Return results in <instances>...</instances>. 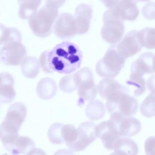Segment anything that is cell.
I'll return each mask as SVG.
<instances>
[{
  "mask_svg": "<svg viewBox=\"0 0 155 155\" xmlns=\"http://www.w3.org/2000/svg\"><path fill=\"white\" fill-rule=\"evenodd\" d=\"M125 59L117 52L116 45L110 47L96 65V71L101 77L114 78L124 67Z\"/></svg>",
  "mask_w": 155,
  "mask_h": 155,
  "instance_id": "5",
  "label": "cell"
},
{
  "mask_svg": "<svg viewBox=\"0 0 155 155\" xmlns=\"http://www.w3.org/2000/svg\"><path fill=\"white\" fill-rule=\"evenodd\" d=\"M63 124L61 123H54L48 128V137L51 143L54 144H61L64 142L61 136V128Z\"/></svg>",
  "mask_w": 155,
  "mask_h": 155,
  "instance_id": "29",
  "label": "cell"
},
{
  "mask_svg": "<svg viewBox=\"0 0 155 155\" xmlns=\"http://www.w3.org/2000/svg\"><path fill=\"white\" fill-rule=\"evenodd\" d=\"M74 75L78 84V105L81 107L86 101L94 99L97 93V87L93 80V73L88 67L82 68Z\"/></svg>",
  "mask_w": 155,
  "mask_h": 155,
  "instance_id": "6",
  "label": "cell"
},
{
  "mask_svg": "<svg viewBox=\"0 0 155 155\" xmlns=\"http://www.w3.org/2000/svg\"><path fill=\"white\" fill-rule=\"evenodd\" d=\"M26 116L27 108L23 103L16 102L9 107L0 124V140L4 146L10 143L19 136L18 131Z\"/></svg>",
  "mask_w": 155,
  "mask_h": 155,
  "instance_id": "2",
  "label": "cell"
},
{
  "mask_svg": "<svg viewBox=\"0 0 155 155\" xmlns=\"http://www.w3.org/2000/svg\"><path fill=\"white\" fill-rule=\"evenodd\" d=\"M26 54V48L21 42H7L0 50V62L6 65H18Z\"/></svg>",
  "mask_w": 155,
  "mask_h": 155,
  "instance_id": "9",
  "label": "cell"
},
{
  "mask_svg": "<svg viewBox=\"0 0 155 155\" xmlns=\"http://www.w3.org/2000/svg\"><path fill=\"white\" fill-rule=\"evenodd\" d=\"M154 55L153 53L145 52L134 61L131 66V74L143 76L144 74L154 72L153 61Z\"/></svg>",
  "mask_w": 155,
  "mask_h": 155,
  "instance_id": "16",
  "label": "cell"
},
{
  "mask_svg": "<svg viewBox=\"0 0 155 155\" xmlns=\"http://www.w3.org/2000/svg\"><path fill=\"white\" fill-rule=\"evenodd\" d=\"M137 30L129 31L116 45L118 53L124 59L134 56L142 48L137 38Z\"/></svg>",
  "mask_w": 155,
  "mask_h": 155,
  "instance_id": "12",
  "label": "cell"
},
{
  "mask_svg": "<svg viewBox=\"0 0 155 155\" xmlns=\"http://www.w3.org/2000/svg\"><path fill=\"white\" fill-rule=\"evenodd\" d=\"M94 130L96 137L100 138L105 148L109 150H113L114 142L120 137L109 120L96 125Z\"/></svg>",
  "mask_w": 155,
  "mask_h": 155,
  "instance_id": "13",
  "label": "cell"
},
{
  "mask_svg": "<svg viewBox=\"0 0 155 155\" xmlns=\"http://www.w3.org/2000/svg\"><path fill=\"white\" fill-rule=\"evenodd\" d=\"M42 0H18L19 4L18 15L23 19H28L35 13L41 3Z\"/></svg>",
  "mask_w": 155,
  "mask_h": 155,
  "instance_id": "22",
  "label": "cell"
},
{
  "mask_svg": "<svg viewBox=\"0 0 155 155\" xmlns=\"http://www.w3.org/2000/svg\"><path fill=\"white\" fill-rule=\"evenodd\" d=\"M35 142L27 136H18L12 142L4 147L12 155L25 154L34 148Z\"/></svg>",
  "mask_w": 155,
  "mask_h": 155,
  "instance_id": "18",
  "label": "cell"
},
{
  "mask_svg": "<svg viewBox=\"0 0 155 155\" xmlns=\"http://www.w3.org/2000/svg\"><path fill=\"white\" fill-rule=\"evenodd\" d=\"M137 38L142 47L148 49L154 48V28L148 27L137 31Z\"/></svg>",
  "mask_w": 155,
  "mask_h": 155,
  "instance_id": "25",
  "label": "cell"
},
{
  "mask_svg": "<svg viewBox=\"0 0 155 155\" xmlns=\"http://www.w3.org/2000/svg\"><path fill=\"white\" fill-rule=\"evenodd\" d=\"M54 155H74V154L70 150L63 148V149H60L56 151L54 153Z\"/></svg>",
  "mask_w": 155,
  "mask_h": 155,
  "instance_id": "35",
  "label": "cell"
},
{
  "mask_svg": "<svg viewBox=\"0 0 155 155\" xmlns=\"http://www.w3.org/2000/svg\"><path fill=\"white\" fill-rule=\"evenodd\" d=\"M143 15L148 19L154 18V2L147 4L142 8Z\"/></svg>",
  "mask_w": 155,
  "mask_h": 155,
  "instance_id": "31",
  "label": "cell"
},
{
  "mask_svg": "<svg viewBox=\"0 0 155 155\" xmlns=\"http://www.w3.org/2000/svg\"><path fill=\"white\" fill-rule=\"evenodd\" d=\"M96 124L93 122H84L77 128L78 137L76 141L67 147L71 151H81L84 150L96 139L95 134Z\"/></svg>",
  "mask_w": 155,
  "mask_h": 155,
  "instance_id": "10",
  "label": "cell"
},
{
  "mask_svg": "<svg viewBox=\"0 0 155 155\" xmlns=\"http://www.w3.org/2000/svg\"><path fill=\"white\" fill-rule=\"evenodd\" d=\"M57 85L54 81L49 78H45L39 81L36 87L38 96L42 99H51L56 94Z\"/></svg>",
  "mask_w": 155,
  "mask_h": 155,
  "instance_id": "20",
  "label": "cell"
},
{
  "mask_svg": "<svg viewBox=\"0 0 155 155\" xmlns=\"http://www.w3.org/2000/svg\"><path fill=\"white\" fill-rule=\"evenodd\" d=\"M114 153L117 155H137L139 148L137 143L128 137H119L113 145Z\"/></svg>",
  "mask_w": 155,
  "mask_h": 155,
  "instance_id": "19",
  "label": "cell"
},
{
  "mask_svg": "<svg viewBox=\"0 0 155 155\" xmlns=\"http://www.w3.org/2000/svg\"><path fill=\"white\" fill-rule=\"evenodd\" d=\"M27 155H46L44 151L41 148H33L27 153Z\"/></svg>",
  "mask_w": 155,
  "mask_h": 155,
  "instance_id": "34",
  "label": "cell"
},
{
  "mask_svg": "<svg viewBox=\"0 0 155 155\" xmlns=\"http://www.w3.org/2000/svg\"><path fill=\"white\" fill-rule=\"evenodd\" d=\"M136 1V2H139V1H141V2H147V1H148L150 0H135Z\"/></svg>",
  "mask_w": 155,
  "mask_h": 155,
  "instance_id": "37",
  "label": "cell"
},
{
  "mask_svg": "<svg viewBox=\"0 0 155 155\" xmlns=\"http://www.w3.org/2000/svg\"><path fill=\"white\" fill-rule=\"evenodd\" d=\"M108 8H112L118 0H100Z\"/></svg>",
  "mask_w": 155,
  "mask_h": 155,
  "instance_id": "36",
  "label": "cell"
},
{
  "mask_svg": "<svg viewBox=\"0 0 155 155\" xmlns=\"http://www.w3.org/2000/svg\"><path fill=\"white\" fill-rule=\"evenodd\" d=\"M0 45H1V44H0Z\"/></svg>",
  "mask_w": 155,
  "mask_h": 155,
  "instance_id": "40",
  "label": "cell"
},
{
  "mask_svg": "<svg viewBox=\"0 0 155 155\" xmlns=\"http://www.w3.org/2000/svg\"><path fill=\"white\" fill-rule=\"evenodd\" d=\"M58 16V9L44 6L28 18V24L37 36L45 38L52 31L53 24Z\"/></svg>",
  "mask_w": 155,
  "mask_h": 155,
  "instance_id": "4",
  "label": "cell"
},
{
  "mask_svg": "<svg viewBox=\"0 0 155 155\" xmlns=\"http://www.w3.org/2000/svg\"><path fill=\"white\" fill-rule=\"evenodd\" d=\"M122 85L116 81L110 78H105L99 83L97 87V90L100 96L102 98L105 99L110 93L120 88Z\"/></svg>",
  "mask_w": 155,
  "mask_h": 155,
  "instance_id": "24",
  "label": "cell"
},
{
  "mask_svg": "<svg viewBox=\"0 0 155 155\" xmlns=\"http://www.w3.org/2000/svg\"><path fill=\"white\" fill-rule=\"evenodd\" d=\"M92 15V8L88 4H81L76 8L73 18L76 26L77 34L82 35L88 31Z\"/></svg>",
  "mask_w": 155,
  "mask_h": 155,
  "instance_id": "14",
  "label": "cell"
},
{
  "mask_svg": "<svg viewBox=\"0 0 155 155\" xmlns=\"http://www.w3.org/2000/svg\"><path fill=\"white\" fill-rule=\"evenodd\" d=\"M108 120L120 137H131L137 134L141 129V124L139 120L131 116L113 113Z\"/></svg>",
  "mask_w": 155,
  "mask_h": 155,
  "instance_id": "8",
  "label": "cell"
},
{
  "mask_svg": "<svg viewBox=\"0 0 155 155\" xmlns=\"http://www.w3.org/2000/svg\"><path fill=\"white\" fill-rule=\"evenodd\" d=\"M1 155H7V154H1Z\"/></svg>",
  "mask_w": 155,
  "mask_h": 155,
  "instance_id": "39",
  "label": "cell"
},
{
  "mask_svg": "<svg viewBox=\"0 0 155 155\" xmlns=\"http://www.w3.org/2000/svg\"><path fill=\"white\" fill-rule=\"evenodd\" d=\"M126 82L128 85H133L135 87L134 94L136 96L142 94L145 91V81L142 76L130 74L129 79Z\"/></svg>",
  "mask_w": 155,
  "mask_h": 155,
  "instance_id": "27",
  "label": "cell"
},
{
  "mask_svg": "<svg viewBox=\"0 0 155 155\" xmlns=\"http://www.w3.org/2000/svg\"><path fill=\"white\" fill-rule=\"evenodd\" d=\"M21 72L28 78H35L39 72L38 60L33 56H27L21 62Z\"/></svg>",
  "mask_w": 155,
  "mask_h": 155,
  "instance_id": "21",
  "label": "cell"
},
{
  "mask_svg": "<svg viewBox=\"0 0 155 155\" xmlns=\"http://www.w3.org/2000/svg\"><path fill=\"white\" fill-rule=\"evenodd\" d=\"M53 32L59 38L69 39L77 34L73 16L68 13H62L55 21Z\"/></svg>",
  "mask_w": 155,
  "mask_h": 155,
  "instance_id": "11",
  "label": "cell"
},
{
  "mask_svg": "<svg viewBox=\"0 0 155 155\" xmlns=\"http://www.w3.org/2000/svg\"><path fill=\"white\" fill-rule=\"evenodd\" d=\"M82 53L75 44L63 41L51 50L44 51L39 57V64L42 70L48 73L58 72L68 74L81 66Z\"/></svg>",
  "mask_w": 155,
  "mask_h": 155,
  "instance_id": "1",
  "label": "cell"
},
{
  "mask_svg": "<svg viewBox=\"0 0 155 155\" xmlns=\"http://www.w3.org/2000/svg\"><path fill=\"white\" fill-rule=\"evenodd\" d=\"M141 113L147 117L154 116V92H151L140 105Z\"/></svg>",
  "mask_w": 155,
  "mask_h": 155,
  "instance_id": "28",
  "label": "cell"
},
{
  "mask_svg": "<svg viewBox=\"0 0 155 155\" xmlns=\"http://www.w3.org/2000/svg\"><path fill=\"white\" fill-rule=\"evenodd\" d=\"M135 0H118L116 4L110 8L123 21H134L139 15V9Z\"/></svg>",
  "mask_w": 155,
  "mask_h": 155,
  "instance_id": "15",
  "label": "cell"
},
{
  "mask_svg": "<svg viewBox=\"0 0 155 155\" xmlns=\"http://www.w3.org/2000/svg\"><path fill=\"white\" fill-rule=\"evenodd\" d=\"M103 21L104 25L101 31L103 39L111 44L119 42L124 33L123 21L109 8L104 14Z\"/></svg>",
  "mask_w": 155,
  "mask_h": 155,
  "instance_id": "7",
  "label": "cell"
},
{
  "mask_svg": "<svg viewBox=\"0 0 155 155\" xmlns=\"http://www.w3.org/2000/svg\"><path fill=\"white\" fill-rule=\"evenodd\" d=\"M14 78L8 73H0V102L7 104L12 102L16 96L13 88Z\"/></svg>",
  "mask_w": 155,
  "mask_h": 155,
  "instance_id": "17",
  "label": "cell"
},
{
  "mask_svg": "<svg viewBox=\"0 0 155 155\" xmlns=\"http://www.w3.org/2000/svg\"><path fill=\"white\" fill-rule=\"evenodd\" d=\"M65 2V0H45V6L58 9Z\"/></svg>",
  "mask_w": 155,
  "mask_h": 155,
  "instance_id": "33",
  "label": "cell"
},
{
  "mask_svg": "<svg viewBox=\"0 0 155 155\" xmlns=\"http://www.w3.org/2000/svg\"><path fill=\"white\" fill-rule=\"evenodd\" d=\"M61 136L67 147L73 143L78 137V130L71 124L63 125L61 128Z\"/></svg>",
  "mask_w": 155,
  "mask_h": 155,
  "instance_id": "26",
  "label": "cell"
},
{
  "mask_svg": "<svg viewBox=\"0 0 155 155\" xmlns=\"http://www.w3.org/2000/svg\"><path fill=\"white\" fill-rule=\"evenodd\" d=\"M105 113L104 104L99 100H93L89 102L85 108L86 116L92 120L101 119Z\"/></svg>",
  "mask_w": 155,
  "mask_h": 155,
  "instance_id": "23",
  "label": "cell"
},
{
  "mask_svg": "<svg viewBox=\"0 0 155 155\" xmlns=\"http://www.w3.org/2000/svg\"><path fill=\"white\" fill-rule=\"evenodd\" d=\"M145 151L146 155H154V137L148 138L145 142Z\"/></svg>",
  "mask_w": 155,
  "mask_h": 155,
  "instance_id": "32",
  "label": "cell"
},
{
  "mask_svg": "<svg viewBox=\"0 0 155 155\" xmlns=\"http://www.w3.org/2000/svg\"><path fill=\"white\" fill-rule=\"evenodd\" d=\"M59 87L61 90L71 93L78 89V84L74 75H68L63 77L59 81Z\"/></svg>",
  "mask_w": 155,
  "mask_h": 155,
  "instance_id": "30",
  "label": "cell"
},
{
  "mask_svg": "<svg viewBox=\"0 0 155 155\" xmlns=\"http://www.w3.org/2000/svg\"><path fill=\"white\" fill-rule=\"evenodd\" d=\"M110 155H117V154H116L115 153H111V154H110Z\"/></svg>",
  "mask_w": 155,
  "mask_h": 155,
  "instance_id": "38",
  "label": "cell"
},
{
  "mask_svg": "<svg viewBox=\"0 0 155 155\" xmlns=\"http://www.w3.org/2000/svg\"><path fill=\"white\" fill-rule=\"evenodd\" d=\"M105 99L107 109L111 114L118 113L125 116H131L138 109L137 99L130 95L128 88L124 85L110 94Z\"/></svg>",
  "mask_w": 155,
  "mask_h": 155,
  "instance_id": "3",
  "label": "cell"
}]
</instances>
